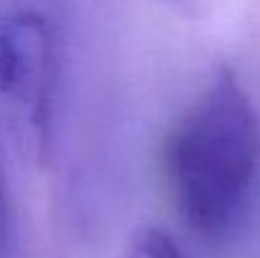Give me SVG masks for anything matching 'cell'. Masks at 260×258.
Wrapping results in <instances>:
<instances>
[{"label": "cell", "instance_id": "cell-2", "mask_svg": "<svg viewBox=\"0 0 260 258\" xmlns=\"http://www.w3.org/2000/svg\"><path fill=\"white\" fill-rule=\"evenodd\" d=\"M58 86V43L51 20L38 10L0 18V99L23 119L30 147L46 160L53 134Z\"/></svg>", "mask_w": 260, "mask_h": 258}, {"label": "cell", "instance_id": "cell-1", "mask_svg": "<svg viewBox=\"0 0 260 258\" xmlns=\"http://www.w3.org/2000/svg\"><path fill=\"white\" fill-rule=\"evenodd\" d=\"M165 170L194 233L222 238L243 223L260 175V114L233 69L217 66L174 122Z\"/></svg>", "mask_w": 260, "mask_h": 258}, {"label": "cell", "instance_id": "cell-3", "mask_svg": "<svg viewBox=\"0 0 260 258\" xmlns=\"http://www.w3.org/2000/svg\"><path fill=\"white\" fill-rule=\"evenodd\" d=\"M124 258H184L172 236L162 228H142L134 233Z\"/></svg>", "mask_w": 260, "mask_h": 258}, {"label": "cell", "instance_id": "cell-4", "mask_svg": "<svg viewBox=\"0 0 260 258\" xmlns=\"http://www.w3.org/2000/svg\"><path fill=\"white\" fill-rule=\"evenodd\" d=\"M15 248H18V223H15L13 192H10L3 150H0V258H15Z\"/></svg>", "mask_w": 260, "mask_h": 258}, {"label": "cell", "instance_id": "cell-5", "mask_svg": "<svg viewBox=\"0 0 260 258\" xmlns=\"http://www.w3.org/2000/svg\"><path fill=\"white\" fill-rule=\"evenodd\" d=\"M167 5H172L177 13L187 15V18H202L212 10L215 0H165Z\"/></svg>", "mask_w": 260, "mask_h": 258}]
</instances>
